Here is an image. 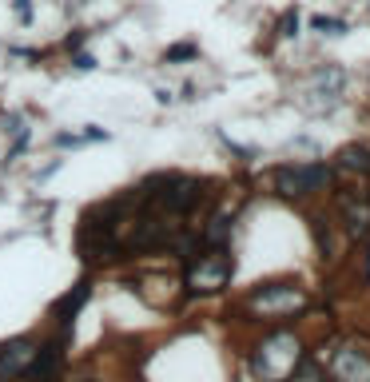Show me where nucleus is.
Here are the masks:
<instances>
[{"label":"nucleus","instance_id":"1","mask_svg":"<svg viewBox=\"0 0 370 382\" xmlns=\"http://www.w3.org/2000/svg\"><path fill=\"white\" fill-rule=\"evenodd\" d=\"M235 275V259L227 243H199L187 255V287L191 291H219Z\"/></svg>","mask_w":370,"mask_h":382},{"label":"nucleus","instance_id":"2","mask_svg":"<svg viewBox=\"0 0 370 382\" xmlns=\"http://www.w3.org/2000/svg\"><path fill=\"white\" fill-rule=\"evenodd\" d=\"M299 358H303V346H299L295 334H271V339L259 346V355L251 358V367H255V374H259L263 382H283L287 374L295 370Z\"/></svg>","mask_w":370,"mask_h":382},{"label":"nucleus","instance_id":"3","mask_svg":"<svg viewBox=\"0 0 370 382\" xmlns=\"http://www.w3.org/2000/svg\"><path fill=\"white\" fill-rule=\"evenodd\" d=\"M327 184H331V168L327 163H291V168H279L275 172V187L291 199L310 196V191H319Z\"/></svg>","mask_w":370,"mask_h":382},{"label":"nucleus","instance_id":"4","mask_svg":"<svg viewBox=\"0 0 370 382\" xmlns=\"http://www.w3.org/2000/svg\"><path fill=\"white\" fill-rule=\"evenodd\" d=\"M303 303H307V295L295 283H267L251 295V311H259V315H287V311H299Z\"/></svg>","mask_w":370,"mask_h":382},{"label":"nucleus","instance_id":"5","mask_svg":"<svg viewBox=\"0 0 370 382\" xmlns=\"http://www.w3.org/2000/svg\"><path fill=\"white\" fill-rule=\"evenodd\" d=\"M40 346L32 339H13V343L0 346V378H25L28 367L36 362Z\"/></svg>","mask_w":370,"mask_h":382},{"label":"nucleus","instance_id":"6","mask_svg":"<svg viewBox=\"0 0 370 382\" xmlns=\"http://www.w3.org/2000/svg\"><path fill=\"white\" fill-rule=\"evenodd\" d=\"M331 378L334 382H370V358L355 346H343L331 362Z\"/></svg>","mask_w":370,"mask_h":382},{"label":"nucleus","instance_id":"7","mask_svg":"<svg viewBox=\"0 0 370 382\" xmlns=\"http://www.w3.org/2000/svg\"><path fill=\"white\" fill-rule=\"evenodd\" d=\"M343 215H346V227H350V235H358V239H366L370 235V199L362 196H343Z\"/></svg>","mask_w":370,"mask_h":382},{"label":"nucleus","instance_id":"8","mask_svg":"<svg viewBox=\"0 0 370 382\" xmlns=\"http://www.w3.org/2000/svg\"><path fill=\"white\" fill-rule=\"evenodd\" d=\"M84 299H88V283H76V291H68V295L56 303V319L64 322V334H68V327H72L76 311L84 307Z\"/></svg>","mask_w":370,"mask_h":382},{"label":"nucleus","instance_id":"9","mask_svg":"<svg viewBox=\"0 0 370 382\" xmlns=\"http://www.w3.org/2000/svg\"><path fill=\"white\" fill-rule=\"evenodd\" d=\"M231 215H215V219L203 227V239L199 243H231Z\"/></svg>","mask_w":370,"mask_h":382},{"label":"nucleus","instance_id":"10","mask_svg":"<svg viewBox=\"0 0 370 382\" xmlns=\"http://www.w3.org/2000/svg\"><path fill=\"white\" fill-rule=\"evenodd\" d=\"M287 382H327V378H322L319 362H307V358H299V362H295V370L287 374Z\"/></svg>","mask_w":370,"mask_h":382},{"label":"nucleus","instance_id":"11","mask_svg":"<svg viewBox=\"0 0 370 382\" xmlns=\"http://www.w3.org/2000/svg\"><path fill=\"white\" fill-rule=\"evenodd\" d=\"M343 163H346V168H358V172H370V151L346 148V151H343Z\"/></svg>","mask_w":370,"mask_h":382},{"label":"nucleus","instance_id":"12","mask_svg":"<svg viewBox=\"0 0 370 382\" xmlns=\"http://www.w3.org/2000/svg\"><path fill=\"white\" fill-rule=\"evenodd\" d=\"M184 56H196V48H191V44H179V48L167 52V60H184Z\"/></svg>","mask_w":370,"mask_h":382}]
</instances>
